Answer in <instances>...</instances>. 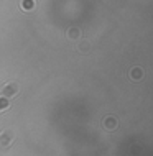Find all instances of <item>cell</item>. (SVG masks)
I'll return each mask as SVG.
<instances>
[{
  "label": "cell",
  "instance_id": "5",
  "mask_svg": "<svg viewBox=\"0 0 153 156\" xmlns=\"http://www.w3.org/2000/svg\"><path fill=\"white\" fill-rule=\"evenodd\" d=\"M129 77L132 79V81H138V79H142V77H143V71L140 69V67H133V69L130 71Z\"/></svg>",
  "mask_w": 153,
  "mask_h": 156
},
{
  "label": "cell",
  "instance_id": "4",
  "mask_svg": "<svg viewBox=\"0 0 153 156\" xmlns=\"http://www.w3.org/2000/svg\"><path fill=\"white\" fill-rule=\"evenodd\" d=\"M20 7H22V10H25V12H31V10H35L36 2L35 0H22Z\"/></svg>",
  "mask_w": 153,
  "mask_h": 156
},
{
  "label": "cell",
  "instance_id": "6",
  "mask_svg": "<svg viewBox=\"0 0 153 156\" xmlns=\"http://www.w3.org/2000/svg\"><path fill=\"white\" fill-rule=\"evenodd\" d=\"M10 108V100L7 99V97L0 95V112H5Z\"/></svg>",
  "mask_w": 153,
  "mask_h": 156
},
{
  "label": "cell",
  "instance_id": "1",
  "mask_svg": "<svg viewBox=\"0 0 153 156\" xmlns=\"http://www.w3.org/2000/svg\"><path fill=\"white\" fill-rule=\"evenodd\" d=\"M13 140H15V135L12 130H2L0 132V150L7 151L8 148H12Z\"/></svg>",
  "mask_w": 153,
  "mask_h": 156
},
{
  "label": "cell",
  "instance_id": "7",
  "mask_svg": "<svg viewBox=\"0 0 153 156\" xmlns=\"http://www.w3.org/2000/svg\"><path fill=\"white\" fill-rule=\"evenodd\" d=\"M79 36H81L79 28H69V30H67V38H69V40H78Z\"/></svg>",
  "mask_w": 153,
  "mask_h": 156
},
{
  "label": "cell",
  "instance_id": "3",
  "mask_svg": "<svg viewBox=\"0 0 153 156\" xmlns=\"http://www.w3.org/2000/svg\"><path fill=\"white\" fill-rule=\"evenodd\" d=\"M102 125H104L105 130H109V132H112V130L117 128V119L115 117H105L104 122H102Z\"/></svg>",
  "mask_w": 153,
  "mask_h": 156
},
{
  "label": "cell",
  "instance_id": "8",
  "mask_svg": "<svg viewBox=\"0 0 153 156\" xmlns=\"http://www.w3.org/2000/svg\"><path fill=\"white\" fill-rule=\"evenodd\" d=\"M79 49H81V51H86V49H89V44H81Z\"/></svg>",
  "mask_w": 153,
  "mask_h": 156
},
{
  "label": "cell",
  "instance_id": "2",
  "mask_svg": "<svg viewBox=\"0 0 153 156\" xmlns=\"http://www.w3.org/2000/svg\"><path fill=\"white\" fill-rule=\"evenodd\" d=\"M18 90H20V87H18V84L16 82H7L5 86L0 89V95H3V97H7V99H13V97L18 95Z\"/></svg>",
  "mask_w": 153,
  "mask_h": 156
}]
</instances>
